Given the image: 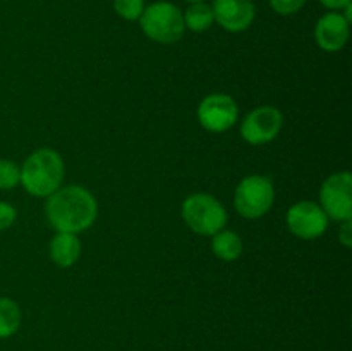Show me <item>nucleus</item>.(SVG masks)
Returning <instances> with one entry per match:
<instances>
[{
    "mask_svg": "<svg viewBox=\"0 0 352 351\" xmlns=\"http://www.w3.org/2000/svg\"><path fill=\"white\" fill-rule=\"evenodd\" d=\"M47 219L58 233L78 234L96 219L98 206L91 193L82 186H65L48 196L45 205Z\"/></svg>",
    "mask_w": 352,
    "mask_h": 351,
    "instance_id": "f257e3e1",
    "label": "nucleus"
},
{
    "mask_svg": "<svg viewBox=\"0 0 352 351\" xmlns=\"http://www.w3.org/2000/svg\"><path fill=\"white\" fill-rule=\"evenodd\" d=\"M64 179V162L55 150L40 148L33 151L21 167L24 189L33 196H50L57 191Z\"/></svg>",
    "mask_w": 352,
    "mask_h": 351,
    "instance_id": "f03ea898",
    "label": "nucleus"
},
{
    "mask_svg": "<svg viewBox=\"0 0 352 351\" xmlns=\"http://www.w3.org/2000/svg\"><path fill=\"white\" fill-rule=\"evenodd\" d=\"M140 24L150 40L164 45L179 41L186 31L182 12L170 2H155L144 7Z\"/></svg>",
    "mask_w": 352,
    "mask_h": 351,
    "instance_id": "7ed1b4c3",
    "label": "nucleus"
},
{
    "mask_svg": "<svg viewBox=\"0 0 352 351\" xmlns=\"http://www.w3.org/2000/svg\"><path fill=\"white\" fill-rule=\"evenodd\" d=\"M182 219L196 234L213 236L226 227L227 212L215 196L196 193L182 203Z\"/></svg>",
    "mask_w": 352,
    "mask_h": 351,
    "instance_id": "20e7f679",
    "label": "nucleus"
},
{
    "mask_svg": "<svg viewBox=\"0 0 352 351\" xmlns=\"http://www.w3.org/2000/svg\"><path fill=\"white\" fill-rule=\"evenodd\" d=\"M275 200L274 184L265 176H248L239 182L234 195L236 210L246 219H260L272 209Z\"/></svg>",
    "mask_w": 352,
    "mask_h": 351,
    "instance_id": "39448f33",
    "label": "nucleus"
},
{
    "mask_svg": "<svg viewBox=\"0 0 352 351\" xmlns=\"http://www.w3.org/2000/svg\"><path fill=\"white\" fill-rule=\"evenodd\" d=\"M320 203L327 217L333 220L352 219V176L351 172L332 174L322 186Z\"/></svg>",
    "mask_w": 352,
    "mask_h": 351,
    "instance_id": "423d86ee",
    "label": "nucleus"
},
{
    "mask_svg": "<svg viewBox=\"0 0 352 351\" xmlns=\"http://www.w3.org/2000/svg\"><path fill=\"white\" fill-rule=\"evenodd\" d=\"M284 126V114L275 107H258L243 120L241 134L250 145H265L278 136Z\"/></svg>",
    "mask_w": 352,
    "mask_h": 351,
    "instance_id": "0eeeda50",
    "label": "nucleus"
},
{
    "mask_svg": "<svg viewBox=\"0 0 352 351\" xmlns=\"http://www.w3.org/2000/svg\"><path fill=\"white\" fill-rule=\"evenodd\" d=\"M239 109L232 96L213 93L201 100L198 107V120L206 131L223 133L236 124Z\"/></svg>",
    "mask_w": 352,
    "mask_h": 351,
    "instance_id": "6e6552de",
    "label": "nucleus"
},
{
    "mask_svg": "<svg viewBox=\"0 0 352 351\" xmlns=\"http://www.w3.org/2000/svg\"><path fill=\"white\" fill-rule=\"evenodd\" d=\"M287 226L301 240H316L329 227V217L318 203L298 202L287 212Z\"/></svg>",
    "mask_w": 352,
    "mask_h": 351,
    "instance_id": "1a4fd4ad",
    "label": "nucleus"
},
{
    "mask_svg": "<svg viewBox=\"0 0 352 351\" xmlns=\"http://www.w3.org/2000/svg\"><path fill=\"white\" fill-rule=\"evenodd\" d=\"M213 17L230 33H239L253 24L256 9L253 0H213Z\"/></svg>",
    "mask_w": 352,
    "mask_h": 351,
    "instance_id": "9d476101",
    "label": "nucleus"
},
{
    "mask_svg": "<svg viewBox=\"0 0 352 351\" xmlns=\"http://www.w3.org/2000/svg\"><path fill=\"white\" fill-rule=\"evenodd\" d=\"M349 24L340 12H329L316 23V43L325 52H339L349 40Z\"/></svg>",
    "mask_w": 352,
    "mask_h": 351,
    "instance_id": "9b49d317",
    "label": "nucleus"
},
{
    "mask_svg": "<svg viewBox=\"0 0 352 351\" xmlns=\"http://www.w3.org/2000/svg\"><path fill=\"white\" fill-rule=\"evenodd\" d=\"M81 255V243L72 233H57L50 243V257L58 267H71Z\"/></svg>",
    "mask_w": 352,
    "mask_h": 351,
    "instance_id": "f8f14e48",
    "label": "nucleus"
},
{
    "mask_svg": "<svg viewBox=\"0 0 352 351\" xmlns=\"http://www.w3.org/2000/svg\"><path fill=\"white\" fill-rule=\"evenodd\" d=\"M212 251L223 262H234L243 253V240L234 231H219L213 234Z\"/></svg>",
    "mask_w": 352,
    "mask_h": 351,
    "instance_id": "ddd939ff",
    "label": "nucleus"
},
{
    "mask_svg": "<svg viewBox=\"0 0 352 351\" xmlns=\"http://www.w3.org/2000/svg\"><path fill=\"white\" fill-rule=\"evenodd\" d=\"M182 17H184V26L188 30L195 31V33H201V31L210 30L212 24L215 23L212 7L206 6L205 2L191 3L188 7V10L182 14Z\"/></svg>",
    "mask_w": 352,
    "mask_h": 351,
    "instance_id": "4468645a",
    "label": "nucleus"
},
{
    "mask_svg": "<svg viewBox=\"0 0 352 351\" xmlns=\"http://www.w3.org/2000/svg\"><path fill=\"white\" fill-rule=\"evenodd\" d=\"M21 326V308L14 299L0 298V339L14 336Z\"/></svg>",
    "mask_w": 352,
    "mask_h": 351,
    "instance_id": "2eb2a0df",
    "label": "nucleus"
},
{
    "mask_svg": "<svg viewBox=\"0 0 352 351\" xmlns=\"http://www.w3.org/2000/svg\"><path fill=\"white\" fill-rule=\"evenodd\" d=\"M113 9L122 19L138 21L144 10V0H113Z\"/></svg>",
    "mask_w": 352,
    "mask_h": 351,
    "instance_id": "dca6fc26",
    "label": "nucleus"
},
{
    "mask_svg": "<svg viewBox=\"0 0 352 351\" xmlns=\"http://www.w3.org/2000/svg\"><path fill=\"white\" fill-rule=\"evenodd\" d=\"M21 169L12 160H0V189H12L19 184Z\"/></svg>",
    "mask_w": 352,
    "mask_h": 351,
    "instance_id": "f3484780",
    "label": "nucleus"
},
{
    "mask_svg": "<svg viewBox=\"0 0 352 351\" xmlns=\"http://www.w3.org/2000/svg\"><path fill=\"white\" fill-rule=\"evenodd\" d=\"M306 0H270L272 9L280 16H291L305 7Z\"/></svg>",
    "mask_w": 352,
    "mask_h": 351,
    "instance_id": "a211bd4d",
    "label": "nucleus"
},
{
    "mask_svg": "<svg viewBox=\"0 0 352 351\" xmlns=\"http://www.w3.org/2000/svg\"><path fill=\"white\" fill-rule=\"evenodd\" d=\"M16 220V209L6 202H0V231L10 227Z\"/></svg>",
    "mask_w": 352,
    "mask_h": 351,
    "instance_id": "6ab92c4d",
    "label": "nucleus"
},
{
    "mask_svg": "<svg viewBox=\"0 0 352 351\" xmlns=\"http://www.w3.org/2000/svg\"><path fill=\"white\" fill-rule=\"evenodd\" d=\"M339 240L342 241L344 246L351 248V244H352V222L351 220H344L342 222V229H340Z\"/></svg>",
    "mask_w": 352,
    "mask_h": 351,
    "instance_id": "aec40b11",
    "label": "nucleus"
},
{
    "mask_svg": "<svg viewBox=\"0 0 352 351\" xmlns=\"http://www.w3.org/2000/svg\"><path fill=\"white\" fill-rule=\"evenodd\" d=\"M322 6H325L327 9H332V10H340L344 9L346 6H349L351 0H320Z\"/></svg>",
    "mask_w": 352,
    "mask_h": 351,
    "instance_id": "412c9836",
    "label": "nucleus"
},
{
    "mask_svg": "<svg viewBox=\"0 0 352 351\" xmlns=\"http://www.w3.org/2000/svg\"><path fill=\"white\" fill-rule=\"evenodd\" d=\"M186 2H189V3H199V2H205V0H186Z\"/></svg>",
    "mask_w": 352,
    "mask_h": 351,
    "instance_id": "4be33fe9",
    "label": "nucleus"
}]
</instances>
